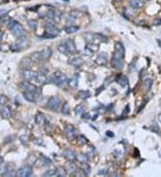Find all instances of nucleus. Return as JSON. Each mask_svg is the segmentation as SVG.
<instances>
[{
	"instance_id": "17",
	"label": "nucleus",
	"mask_w": 161,
	"mask_h": 177,
	"mask_svg": "<svg viewBox=\"0 0 161 177\" xmlns=\"http://www.w3.org/2000/svg\"><path fill=\"white\" fill-rule=\"evenodd\" d=\"M32 61V62H36V63H39L40 61H42V56H41V53L37 51V52H33L31 54V57Z\"/></svg>"
},
{
	"instance_id": "10",
	"label": "nucleus",
	"mask_w": 161,
	"mask_h": 177,
	"mask_svg": "<svg viewBox=\"0 0 161 177\" xmlns=\"http://www.w3.org/2000/svg\"><path fill=\"white\" fill-rule=\"evenodd\" d=\"M64 46L66 47L67 50L69 51V53H74L75 52L76 48H75V44L72 40H66L64 42Z\"/></svg>"
},
{
	"instance_id": "35",
	"label": "nucleus",
	"mask_w": 161,
	"mask_h": 177,
	"mask_svg": "<svg viewBox=\"0 0 161 177\" xmlns=\"http://www.w3.org/2000/svg\"><path fill=\"white\" fill-rule=\"evenodd\" d=\"M66 172L64 168H57L56 169V176H64Z\"/></svg>"
},
{
	"instance_id": "40",
	"label": "nucleus",
	"mask_w": 161,
	"mask_h": 177,
	"mask_svg": "<svg viewBox=\"0 0 161 177\" xmlns=\"http://www.w3.org/2000/svg\"><path fill=\"white\" fill-rule=\"evenodd\" d=\"M10 18L7 16V15H4L2 17H0V24L1 23H6V24H8L9 23V21H10Z\"/></svg>"
},
{
	"instance_id": "22",
	"label": "nucleus",
	"mask_w": 161,
	"mask_h": 177,
	"mask_svg": "<svg viewBox=\"0 0 161 177\" xmlns=\"http://www.w3.org/2000/svg\"><path fill=\"white\" fill-rule=\"evenodd\" d=\"M40 53H41V56H42V60H47V59L49 58L51 56V49L48 48H44L42 51H40Z\"/></svg>"
},
{
	"instance_id": "34",
	"label": "nucleus",
	"mask_w": 161,
	"mask_h": 177,
	"mask_svg": "<svg viewBox=\"0 0 161 177\" xmlns=\"http://www.w3.org/2000/svg\"><path fill=\"white\" fill-rule=\"evenodd\" d=\"M58 50H59L61 53L64 54V55H68V54H70V53H69V51L67 50L66 47L64 46V43L62 44V45H60L59 47H58Z\"/></svg>"
},
{
	"instance_id": "42",
	"label": "nucleus",
	"mask_w": 161,
	"mask_h": 177,
	"mask_svg": "<svg viewBox=\"0 0 161 177\" xmlns=\"http://www.w3.org/2000/svg\"><path fill=\"white\" fill-rule=\"evenodd\" d=\"M43 176H56V170L55 169H51V170L47 171L45 174H43Z\"/></svg>"
},
{
	"instance_id": "26",
	"label": "nucleus",
	"mask_w": 161,
	"mask_h": 177,
	"mask_svg": "<svg viewBox=\"0 0 161 177\" xmlns=\"http://www.w3.org/2000/svg\"><path fill=\"white\" fill-rule=\"evenodd\" d=\"M91 93L88 91H80L78 92V97L82 99H87L88 98H90Z\"/></svg>"
},
{
	"instance_id": "18",
	"label": "nucleus",
	"mask_w": 161,
	"mask_h": 177,
	"mask_svg": "<svg viewBox=\"0 0 161 177\" xmlns=\"http://www.w3.org/2000/svg\"><path fill=\"white\" fill-rule=\"evenodd\" d=\"M69 64L71 65H74V66H76V67H79L83 64V59L80 58V57H74L72 58L71 61H69Z\"/></svg>"
},
{
	"instance_id": "37",
	"label": "nucleus",
	"mask_w": 161,
	"mask_h": 177,
	"mask_svg": "<svg viewBox=\"0 0 161 177\" xmlns=\"http://www.w3.org/2000/svg\"><path fill=\"white\" fill-rule=\"evenodd\" d=\"M28 25L30 26L32 29H36L37 28V25H38V21L36 20H29L28 21Z\"/></svg>"
},
{
	"instance_id": "11",
	"label": "nucleus",
	"mask_w": 161,
	"mask_h": 177,
	"mask_svg": "<svg viewBox=\"0 0 161 177\" xmlns=\"http://www.w3.org/2000/svg\"><path fill=\"white\" fill-rule=\"evenodd\" d=\"M14 166L12 165V164H7L5 166V173H4V175L5 176H14L16 175V173L14 171Z\"/></svg>"
},
{
	"instance_id": "6",
	"label": "nucleus",
	"mask_w": 161,
	"mask_h": 177,
	"mask_svg": "<svg viewBox=\"0 0 161 177\" xmlns=\"http://www.w3.org/2000/svg\"><path fill=\"white\" fill-rule=\"evenodd\" d=\"M60 106V99L58 97H52L48 101V107L52 110V111H56Z\"/></svg>"
},
{
	"instance_id": "44",
	"label": "nucleus",
	"mask_w": 161,
	"mask_h": 177,
	"mask_svg": "<svg viewBox=\"0 0 161 177\" xmlns=\"http://www.w3.org/2000/svg\"><path fill=\"white\" fill-rule=\"evenodd\" d=\"M42 159L44 160V164L45 165H51V160L46 157H42Z\"/></svg>"
},
{
	"instance_id": "7",
	"label": "nucleus",
	"mask_w": 161,
	"mask_h": 177,
	"mask_svg": "<svg viewBox=\"0 0 161 177\" xmlns=\"http://www.w3.org/2000/svg\"><path fill=\"white\" fill-rule=\"evenodd\" d=\"M21 74H23V78L26 80H29V82H32V80H34L36 79L38 75V72H34L32 70H29V69H24L21 72Z\"/></svg>"
},
{
	"instance_id": "33",
	"label": "nucleus",
	"mask_w": 161,
	"mask_h": 177,
	"mask_svg": "<svg viewBox=\"0 0 161 177\" xmlns=\"http://www.w3.org/2000/svg\"><path fill=\"white\" fill-rule=\"evenodd\" d=\"M77 141L80 144L82 145H84V144H87L88 143V139L83 136V135H79L77 137Z\"/></svg>"
},
{
	"instance_id": "15",
	"label": "nucleus",
	"mask_w": 161,
	"mask_h": 177,
	"mask_svg": "<svg viewBox=\"0 0 161 177\" xmlns=\"http://www.w3.org/2000/svg\"><path fill=\"white\" fill-rule=\"evenodd\" d=\"M32 61L31 58H28V57H25L23 58V60L21 62V66L23 67V69H29L32 66Z\"/></svg>"
},
{
	"instance_id": "16",
	"label": "nucleus",
	"mask_w": 161,
	"mask_h": 177,
	"mask_svg": "<svg viewBox=\"0 0 161 177\" xmlns=\"http://www.w3.org/2000/svg\"><path fill=\"white\" fill-rule=\"evenodd\" d=\"M21 88L23 91H36V88H36L35 86H33V85H32L31 83L25 82H23L21 84Z\"/></svg>"
},
{
	"instance_id": "48",
	"label": "nucleus",
	"mask_w": 161,
	"mask_h": 177,
	"mask_svg": "<svg viewBox=\"0 0 161 177\" xmlns=\"http://www.w3.org/2000/svg\"><path fill=\"white\" fill-rule=\"evenodd\" d=\"M161 23V21H159V19H157V21L155 20V21H154L155 24H158V23Z\"/></svg>"
},
{
	"instance_id": "2",
	"label": "nucleus",
	"mask_w": 161,
	"mask_h": 177,
	"mask_svg": "<svg viewBox=\"0 0 161 177\" xmlns=\"http://www.w3.org/2000/svg\"><path fill=\"white\" fill-rule=\"evenodd\" d=\"M7 26H8L9 30L11 31V32L13 33V35L14 37H16V38H20V37L21 36H24V29L23 27L21 26V23H19L18 21H10L9 23L7 24Z\"/></svg>"
},
{
	"instance_id": "32",
	"label": "nucleus",
	"mask_w": 161,
	"mask_h": 177,
	"mask_svg": "<svg viewBox=\"0 0 161 177\" xmlns=\"http://www.w3.org/2000/svg\"><path fill=\"white\" fill-rule=\"evenodd\" d=\"M118 83L122 86V87H125L128 83V79L125 76H122L119 80H118Z\"/></svg>"
},
{
	"instance_id": "1",
	"label": "nucleus",
	"mask_w": 161,
	"mask_h": 177,
	"mask_svg": "<svg viewBox=\"0 0 161 177\" xmlns=\"http://www.w3.org/2000/svg\"><path fill=\"white\" fill-rule=\"evenodd\" d=\"M49 82L54 83L58 87H64L67 82V77L59 71H56L48 80Z\"/></svg>"
},
{
	"instance_id": "12",
	"label": "nucleus",
	"mask_w": 161,
	"mask_h": 177,
	"mask_svg": "<svg viewBox=\"0 0 161 177\" xmlns=\"http://www.w3.org/2000/svg\"><path fill=\"white\" fill-rule=\"evenodd\" d=\"M63 156L66 158L67 160H69V161H74L75 159H76V155H75V153L72 151V150H64V152H63Z\"/></svg>"
},
{
	"instance_id": "8",
	"label": "nucleus",
	"mask_w": 161,
	"mask_h": 177,
	"mask_svg": "<svg viewBox=\"0 0 161 177\" xmlns=\"http://www.w3.org/2000/svg\"><path fill=\"white\" fill-rule=\"evenodd\" d=\"M32 174V169L29 166H21L16 173V175L21 177H28Z\"/></svg>"
},
{
	"instance_id": "36",
	"label": "nucleus",
	"mask_w": 161,
	"mask_h": 177,
	"mask_svg": "<svg viewBox=\"0 0 161 177\" xmlns=\"http://www.w3.org/2000/svg\"><path fill=\"white\" fill-rule=\"evenodd\" d=\"M5 170V166L4 158H0V174H4Z\"/></svg>"
},
{
	"instance_id": "49",
	"label": "nucleus",
	"mask_w": 161,
	"mask_h": 177,
	"mask_svg": "<svg viewBox=\"0 0 161 177\" xmlns=\"http://www.w3.org/2000/svg\"><path fill=\"white\" fill-rule=\"evenodd\" d=\"M2 39H3V32H0V41L2 40Z\"/></svg>"
},
{
	"instance_id": "29",
	"label": "nucleus",
	"mask_w": 161,
	"mask_h": 177,
	"mask_svg": "<svg viewBox=\"0 0 161 177\" xmlns=\"http://www.w3.org/2000/svg\"><path fill=\"white\" fill-rule=\"evenodd\" d=\"M83 37H84V39L86 40V41L87 42H89V43H92V41L94 40V39H95V35L93 34V33H91V32H87V33H85L84 35H83Z\"/></svg>"
},
{
	"instance_id": "38",
	"label": "nucleus",
	"mask_w": 161,
	"mask_h": 177,
	"mask_svg": "<svg viewBox=\"0 0 161 177\" xmlns=\"http://www.w3.org/2000/svg\"><path fill=\"white\" fill-rule=\"evenodd\" d=\"M83 111H84V106L83 105H78L75 108H74V112L76 113V114H82V113H83Z\"/></svg>"
},
{
	"instance_id": "51",
	"label": "nucleus",
	"mask_w": 161,
	"mask_h": 177,
	"mask_svg": "<svg viewBox=\"0 0 161 177\" xmlns=\"http://www.w3.org/2000/svg\"><path fill=\"white\" fill-rule=\"evenodd\" d=\"M0 151H1V150H0Z\"/></svg>"
},
{
	"instance_id": "45",
	"label": "nucleus",
	"mask_w": 161,
	"mask_h": 177,
	"mask_svg": "<svg viewBox=\"0 0 161 177\" xmlns=\"http://www.w3.org/2000/svg\"><path fill=\"white\" fill-rule=\"evenodd\" d=\"M5 102H7L6 97H4V96H2V97L0 98V104H5Z\"/></svg>"
},
{
	"instance_id": "28",
	"label": "nucleus",
	"mask_w": 161,
	"mask_h": 177,
	"mask_svg": "<svg viewBox=\"0 0 161 177\" xmlns=\"http://www.w3.org/2000/svg\"><path fill=\"white\" fill-rule=\"evenodd\" d=\"M69 86L72 88H75L78 86V77H77V75H75L74 77H72L69 80Z\"/></svg>"
},
{
	"instance_id": "46",
	"label": "nucleus",
	"mask_w": 161,
	"mask_h": 177,
	"mask_svg": "<svg viewBox=\"0 0 161 177\" xmlns=\"http://www.w3.org/2000/svg\"><path fill=\"white\" fill-rule=\"evenodd\" d=\"M98 174H103V175H105V174H107V169H102V170L99 171Z\"/></svg>"
},
{
	"instance_id": "5",
	"label": "nucleus",
	"mask_w": 161,
	"mask_h": 177,
	"mask_svg": "<svg viewBox=\"0 0 161 177\" xmlns=\"http://www.w3.org/2000/svg\"><path fill=\"white\" fill-rule=\"evenodd\" d=\"M28 45H29V40L24 35V36H21L20 38H18L17 42L15 43V45L13 47L17 48L16 50H23V49H25L28 47Z\"/></svg>"
},
{
	"instance_id": "9",
	"label": "nucleus",
	"mask_w": 161,
	"mask_h": 177,
	"mask_svg": "<svg viewBox=\"0 0 161 177\" xmlns=\"http://www.w3.org/2000/svg\"><path fill=\"white\" fill-rule=\"evenodd\" d=\"M64 133L66 135L67 139H72L76 137V131L72 125H67V126L64 128Z\"/></svg>"
},
{
	"instance_id": "47",
	"label": "nucleus",
	"mask_w": 161,
	"mask_h": 177,
	"mask_svg": "<svg viewBox=\"0 0 161 177\" xmlns=\"http://www.w3.org/2000/svg\"><path fill=\"white\" fill-rule=\"evenodd\" d=\"M108 137H114V133L111 131H107V133H106Z\"/></svg>"
},
{
	"instance_id": "23",
	"label": "nucleus",
	"mask_w": 161,
	"mask_h": 177,
	"mask_svg": "<svg viewBox=\"0 0 161 177\" xmlns=\"http://www.w3.org/2000/svg\"><path fill=\"white\" fill-rule=\"evenodd\" d=\"M35 122L39 125H43L44 123H45V116H44V115L41 113L37 114V115H36V117H35Z\"/></svg>"
},
{
	"instance_id": "3",
	"label": "nucleus",
	"mask_w": 161,
	"mask_h": 177,
	"mask_svg": "<svg viewBox=\"0 0 161 177\" xmlns=\"http://www.w3.org/2000/svg\"><path fill=\"white\" fill-rule=\"evenodd\" d=\"M123 57L124 56L118 54L115 52L112 57V60H111V64L112 66L116 69V70H121L123 67Z\"/></svg>"
},
{
	"instance_id": "4",
	"label": "nucleus",
	"mask_w": 161,
	"mask_h": 177,
	"mask_svg": "<svg viewBox=\"0 0 161 177\" xmlns=\"http://www.w3.org/2000/svg\"><path fill=\"white\" fill-rule=\"evenodd\" d=\"M45 29H46V33L48 34V38H53V37L59 35L60 33V31L53 23H47Z\"/></svg>"
},
{
	"instance_id": "30",
	"label": "nucleus",
	"mask_w": 161,
	"mask_h": 177,
	"mask_svg": "<svg viewBox=\"0 0 161 177\" xmlns=\"http://www.w3.org/2000/svg\"><path fill=\"white\" fill-rule=\"evenodd\" d=\"M62 113L64 115H69L70 113V107H69V105H68V103L67 102H65L64 104L63 105V107H62Z\"/></svg>"
},
{
	"instance_id": "50",
	"label": "nucleus",
	"mask_w": 161,
	"mask_h": 177,
	"mask_svg": "<svg viewBox=\"0 0 161 177\" xmlns=\"http://www.w3.org/2000/svg\"><path fill=\"white\" fill-rule=\"evenodd\" d=\"M158 121H159V122L161 123V114H160V115H158Z\"/></svg>"
},
{
	"instance_id": "20",
	"label": "nucleus",
	"mask_w": 161,
	"mask_h": 177,
	"mask_svg": "<svg viewBox=\"0 0 161 177\" xmlns=\"http://www.w3.org/2000/svg\"><path fill=\"white\" fill-rule=\"evenodd\" d=\"M115 52L121 54L123 56H124V47L121 42H116L115 45Z\"/></svg>"
},
{
	"instance_id": "24",
	"label": "nucleus",
	"mask_w": 161,
	"mask_h": 177,
	"mask_svg": "<svg viewBox=\"0 0 161 177\" xmlns=\"http://www.w3.org/2000/svg\"><path fill=\"white\" fill-rule=\"evenodd\" d=\"M64 31L68 34H72V33H74L77 31H79V27L74 26V25H68V26H66L64 28Z\"/></svg>"
},
{
	"instance_id": "31",
	"label": "nucleus",
	"mask_w": 161,
	"mask_h": 177,
	"mask_svg": "<svg viewBox=\"0 0 161 177\" xmlns=\"http://www.w3.org/2000/svg\"><path fill=\"white\" fill-rule=\"evenodd\" d=\"M87 49H89L91 52H96V51L99 50V46L96 45V44H88L87 46Z\"/></svg>"
},
{
	"instance_id": "25",
	"label": "nucleus",
	"mask_w": 161,
	"mask_h": 177,
	"mask_svg": "<svg viewBox=\"0 0 161 177\" xmlns=\"http://www.w3.org/2000/svg\"><path fill=\"white\" fill-rule=\"evenodd\" d=\"M75 171H76V166L74 163H69L66 166V168H65V172H66V174H74Z\"/></svg>"
},
{
	"instance_id": "21",
	"label": "nucleus",
	"mask_w": 161,
	"mask_h": 177,
	"mask_svg": "<svg viewBox=\"0 0 161 177\" xmlns=\"http://www.w3.org/2000/svg\"><path fill=\"white\" fill-rule=\"evenodd\" d=\"M35 80L40 84H45L48 82V78L46 75H44L43 73H38L37 77H36Z\"/></svg>"
},
{
	"instance_id": "19",
	"label": "nucleus",
	"mask_w": 161,
	"mask_h": 177,
	"mask_svg": "<svg viewBox=\"0 0 161 177\" xmlns=\"http://www.w3.org/2000/svg\"><path fill=\"white\" fill-rule=\"evenodd\" d=\"M107 56L104 53H101L99 55L97 60H96V63L99 65H106L107 64Z\"/></svg>"
},
{
	"instance_id": "13",
	"label": "nucleus",
	"mask_w": 161,
	"mask_h": 177,
	"mask_svg": "<svg viewBox=\"0 0 161 177\" xmlns=\"http://www.w3.org/2000/svg\"><path fill=\"white\" fill-rule=\"evenodd\" d=\"M0 115H1V116L3 118H5V119H8V118H10L12 115L11 109L8 107H5L0 110Z\"/></svg>"
},
{
	"instance_id": "14",
	"label": "nucleus",
	"mask_w": 161,
	"mask_h": 177,
	"mask_svg": "<svg viewBox=\"0 0 161 177\" xmlns=\"http://www.w3.org/2000/svg\"><path fill=\"white\" fill-rule=\"evenodd\" d=\"M129 5L133 9H140L143 5V2H142L141 0H130Z\"/></svg>"
},
{
	"instance_id": "39",
	"label": "nucleus",
	"mask_w": 161,
	"mask_h": 177,
	"mask_svg": "<svg viewBox=\"0 0 161 177\" xmlns=\"http://www.w3.org/2000/svg\"><path fill=\"white\" fill-rule=\"evenodd\" d=\"M152 85V80L151 79H147L145 80V82H144V86H145V90L146 91H149L150 87Z\"/></svg>"
},
{
	"instance_id": "41",
	"label": "nucleus",
	"mask_w": 161,
	"mask_h": 177,
	"mask_svg": "<svg viewBox=\"0 0 161 177\" xmlns=\"http://www.w3.org/2000/svg\"><path fill=\"white\" fill-rule=\"evenodd\" d=\"M95 38L99 39L100 41H102V42H107V38L106 36H104L103 34L99 33V34H97V35H95Z\"/></svg>"
},
{
	"instance_id": "27",
	"label": "nucleus",
	"mask_w": 161,
	"mask_h": 177,
	"mask_svg": "<svg viewBox=\"0 0 161 177\" xmlns=\"http://www.w3.org/2000/svg\"><path fill=\"white\" fill-rule=\"evenodd\" d=\"M76 159L80 162V163H82V164H85L88 162V156L85 154H79L78 156H76Z\"/></svg>"
},
{
	"instance_id": "43",
	"label": "nucleus",
	"mask_w": 161,
	"mask_h": 177,
	"mask_svg": "<svg viewBox=\"0 0 161 177\" xmlns=\"http://www.w3.org/2000/svg\"><path fill=\"white\" fill-rule=\"evenodd\" d=\"M83 172H84V174H90V166L88 165L87 163H85V164H83Z\"/></svg>"
}]
</instances>
